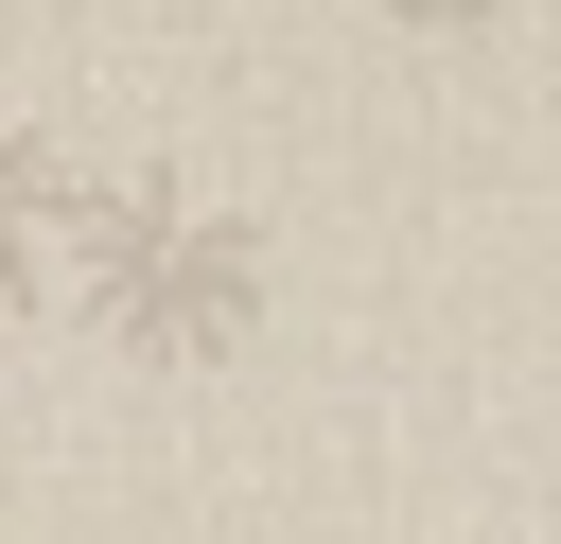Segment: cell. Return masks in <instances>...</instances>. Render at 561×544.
Masks as SVG:
<instances>
[{
    "instance_id": "obj_1",
    "label": "cell",
    "mask_w": 561,
    "mask_h": 544,
    "mask_svg": "<svg viewBox=\"0 0 561 544\" xmlns=\"http://www.w3.org/2000/svg\"><path fill=\"white\" fill-rule=\"evenodd\" d=\"M70 316L123 333V351H158V369H210L263 316V228L210 211V193H175V175H105L88 246H70Z\"/></svg>"
},
{
    "instance_id": "obj_2",
    "label": "cell",
    "mask_w": 561,
    "mask_h": 544,
    "mask_svg": "<svg viewBox=\"0 0 561 544\" xmlns=\"http://www.w3.org/2000/svg\"><path fill=\"white\" fill-rule=\"evenodd\" d=\"M88 193L105 175H70L18 105H0V316H35V298H70V246H88Z\"/></svg>"
},
{
    "instance_id": "obj_3",
    "label": "cell",
    "mask_w": 561,
    "mask_h": 544,
    "mask_svg": "<svg viewBox=\"0 0 561 544\" xmlns=\"http://www.w3.org/2000/svg\"><path fill=\"white\" fill-rule=\"evenodd\" d=\"M368 18H403V35H473L491 0H368Z\"/></svg>"
}]
</instances>
